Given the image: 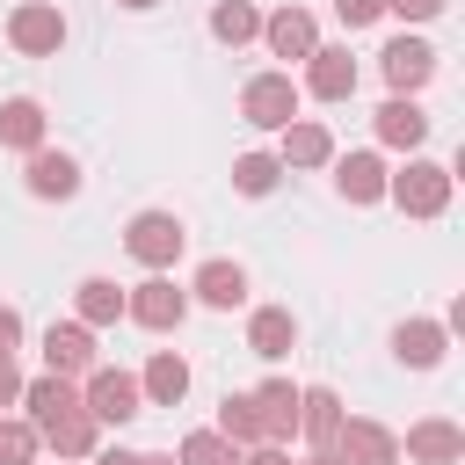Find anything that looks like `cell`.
<instances>
[{
  "label": "cell",
  "mask_w": 465,
  "mask_h": 465,
  "mask_svg": "<svg viewBox=\"0 0 465 465\" xmlns=\"http://www.w3.org/2000/svg\"><path fill=\"white\" fill-rule=\"evenodd\" d=\"M262 44H269L276 58H298V65H305V51L320 44V22H312L305 7H276V15H262Z\"/></svg>",
  "instance_id": "16"
},
{
  "label": "cell",
  "mask_w": 465,
  "mask_h": 465,
  "mask_svg": "<svg viewBox=\"0 0 465 465\" xmlns=\"http://www.w3.org/2000/svg\"><path fill=\"white\" fill-rule=\"evenodd\" d=\"M378 65H385L392 94H414V87H429V73H436V51H429L421 36H392V44L378 51Z\"/></svg>",
  "instance_id": "12"
},
{
  "label": "cell",
  "mask_w": 465,
  "mask_h": 465,
  "mask_svg": "<svg viewBox=\"0 0 465 465\" xmlns=\"http://www.w3.org/2000/svg\"><path fill=\"white\" fill-rule=\"evenodd\" d=\"M15 349H22V312L0 305V356H15Z\"/></svg>",
  "instance_id": "34"
},
{
  "label": "cell",
  "mask_w": 465,
  "mask_h": 465,
  "mask_svg": "<svg viewBox=\"0 0 465 465\" xmlns=\"http://www.w3.org/2000/svg\"><path fill=\"white\" fill-rule=\"evenodd\" d=\"M94 465H138V450H102L94 443Z\"/></svg>",
  "instance_id": "37"
},
{
  "label": "cell",
  "mask_w": 465,
  "mask_h": 465,
  "mask_svg": "<svg viewBox=\"0 0 465 465\" xmlns=\"http://www.w3.org/2000/svg\"><path fill=\"white\" fill-rule=\"evenodd\" d=\"M44 371H58V378H87V371H94V327H80V320H51V327H44Z\"/></svg>",
  "instance_id": "9"
},
{
  "label": "cell",
  "mask_w": 465,
  "mask_h": 465,
  "mask_svg": "<svg viewBox=\"0 0 465 465\" xmlns=\"http://www.w3.org/2000/svg\"><path fill=\"white\" fill-rule=\"evenodd\" d=\"M211 429H218L225 443H240V450H247V443H262V414H254V400H247V392H225Z\"/></svg>",
  "instance_id": "28"
},
{
  "label": "cell",
  "mask_w": 465,
  "mask_h": 465,
  "mask_svg": "<svg viewBox=\"0 0 465 465\" xmlns=\"http://www.w3.org/2000/svg\"><path fill=\"white\" fill-rule=\"evenodd\" d=\"M400 458H414V465H458V458H465V429H458L450 414H421V421L407 429Z\"/></svg>",
  "instance_id": "10"
},
{
  "label": "cell",
  "mask_w": 465,
  "mask_h": 465,
  "mask_svg": "<svg viewBox=\"0 0 465 465\" xmlns=\"http://www.w3.org/2000/svg\"><path fill=\"white\" fill-rule=\"evenodd\" d=\"M334 15H341V29H371L385 15V0H334Z\"/></svg>",
  "instance_id": "32"
},
{
  "label": "cell",
  "mask_w": 465,
  "mask_h": 465,
  "mask_svg": "<svg viewBox=\"0 0 465 465\" xmlns=\"http://www.w3.org/2000/svg\"><path fill=\"white\" fill-rule=\"evenodd\" d=\"M305 465H341V458H334V450H312V458H305Z\"/></svg>",
  "instance_id": "39"
},
{
  "label": "cell",
  "mask_w": 465,
  "mask_h": 465,
  "mask_svg": "<svg viewBox=\"0 0 465 465\" xmlns=\"http://www.w3.org/2000/svg\"><path fill=\"white\" fill-rule=\"evenodd\" d=\"M341 414H349V407H341V400H334L327 385H298V436H305L312 450H327V443H334Z\"/></svg>",
  "instance_id": "20"
},
{
  "label": "cell",
  "mask_w": 465,
  "mask_h": 465,
  "mask_svg": "<svg viewBox=\"0 0 465 465\" xmlns=\"http://www.w3.org/2000/svg\"><path fill=\"white\" fill-rule=\"evenodd\" d=\"M450 0H385V15H400V22H436Z\"/></svg>",
  "instance_id": "33"
},
{
  "label": "cell",
  "mask_w": 465,
  "mask_h": 465,
  "mask_svg": "<svg viewBox=\"0 0 465 465\" xmlns=\"http://www.w3.org/2000/svg\"><path fill=\"white\" fill-rule=\"evenodd\" d=\"M378 138H385V145H400V153H414V145L429 138V109H421L414 94H392V102L378 109Z\"/></svg>",
  "instance_id": "23"
},
{
  "label": "cell",
  "mask_w": 465,
  "mask_h": 465,
  "mask_svg": "<svg viewBox=\"0 0 465 465\" xmlns=\"http://www.w3.org/2000/svg\"><path fill=\"white\" fill-rule=\"evenodd\" d=\"M341 465H400V436L385 429V421H371V414H341V429H334V443H327Z\"/></svg>",
  "instance_id": "7"
},
{
  "label": "cell",
  "mask_w": 465,
  "mask_h": 465,
  "mask_svg": "<svg viewBox=\"0 0 465 465\" xmlns=\"http://www.w3.org/2000/svg\"><path fill=\"white\" fill-rule=\"evenodd\" d=\"M73 312H80V327H116V320H124V283L80 276V283H73Z\"/></svg>",
  "instance_id": "24"
},
{
  "label": "cell",
  "mask_w": 465,
  "mask_h": 465,
  "mask_svg": "<svg viewBox=\"0 0 465 465\" xmlns=\"http://www.w3.org/2000/svg\"><path fill=\"white\" fill-rule=\"evenodd\" d=\"M450 189H458V182H450L443 160H407L400 174H385V196H392L407 218H443V211H450Z\"/></svg>",
  "instance_id": "1"
},
{
  "label": "cell",
  "mask_w": 465,
  "mask_h": 465,
  "mask_svg": "<svg viewBox=\"0 0 465 465\" xmlns=\"http://www.w3.org/2000/svg\"><path fill=\"white\" fill-rule=\"evenodd\" d=\"M36 436H44L58 458H94V443H102V421H94L87 407H65V414H58V421H44Z\"/></svg>",
  "instance_id": "22"
},
{
  "label": "cell",
  "mask_w": 465,
  "mask_h": 465,
  "mask_svg": "<svg viewBox=\"0 0 465 465\" xmlns=\"http://www.w3.org/2000/svg\"><path fill=\"white\" fill-rule=\"evenodd\" d=\"M116 7H131V15H145V7H160V0H116Z\"/></svg>",
  "instance_id": "40"
},
{
  "label": "cell",
  "mask_w": 465,
  "mask_h": 465,
  "mask_svg": "<svg viewBox=\"0 0 465 465\" xmlns=\"http://www.w3.org/2000/svg\"><path fill=\"white\" fill-rule=\"evenodd\" d=\"M138 465H182V458H160V450H138Z\"/></svg>",
  "instance_id": "38"
},
{
  "label": "cell",
  "mask_w": 465,
  "mask_h": 465,
  "mask_svg": "<svg viewBox=\"0 0 465 465\" xmlns=\"http://www.w3.org/2000/svg\"><path fill=\"white\" fill-rule=\"evenodd\" d=\"M189 291H196V305H211V312H232V305H247V269H240V262H203Z\"/></svg>",
  "instance_id": "21"
},
{
  "label": "cell",
  "mask_w": 465,
  "mask_h": 465,
  "mask_svg": "<svg viewBox=\"0 0 465 465\" xmlns=\"http://www.w3.org/2000/svg\"><path fill=\"white\" fill-rule=\"evenodd\" d=\"M80 407H87L102 429H124V421H138V414H145V392H138V378H131V371L94 363V371H87V385H80Z\"/></svg>",
  "instance_id": "2"
},
{
  "label": "cell",
  "mask_w": 465,
  "mask_h": 465,
  "mask_svg": "<svg viewBox=\"0 0 465 465\" xmlns=\"http://www.w3.org/2000/svg\"><path fill=\"white\" fill-rule=\"evenodd\" d=\"M240 116H247L254 131H283V124L298 116V80H291V73H254V80L240 87Z\"/></svg>",
  "instance_id": "6"
},
{
  "label": "cell",
  "mask_w": 465,
  "mask_h": 465,
  "mask_svg": "<svg viewBox=\"0 0 465 465\" xmlns=\"http://www.w3.org/2000/svg\"><path fill=\"white\" fill-rule=\"evenodd\" d=\"M138 392H145V407H182L189 400V363L174 349H153L145 371H138Z\"/></svg>",
  "instance_id": "18"
},
{
  "label": "cell",
  "mask_w": 465,
  "mask_h": 465,
  "mask_svg": "<svg viewBox=\"0 0 465 465\" xmlns=\"http://www.w3.org/2000/svg\"><path fill=\"white\" fill-rule=\"evenodd\" d=\"M211 36L232 44V51L254 44V36H262V7H254V0H218V7H211Z\"/></svg>",
  "instance_id": "27"
},
{
  "label": "cell",
  "mask_w": 465,
  "mask_h": 465,
  "mask_svg": "<svg viewBox=\"0 0 465 465\" xmlns=\"http://www.w3.org/2000/svg\"><path fill=\"white\" fill-rule=\"evenodd\" d=\"M247 400H254V414H262V443H291V436H298V385H291V378H262Z\"/></svg>",
  "instance_id": "11"
},
{
  "label": "cell",
  "mask_w": 465,
  "mask_h": 465,
  "mask_svg": "<svg viewBox=\"0 0 465 465\" xmlns=\"http://www.w3.org/2000/svg\"><path fill=\"white\" fill-rule=\"evenodd\" d=\"M0 145H7V153H36V145H44V109H36L29 94L0 102Z\"/></svg>",
  "instance_id": "26"
},
{
  "label": "cell",
  "mask_w": 465,
  "mask_h": 465,
  "mask_svg": "<svg viewBox=\"0 0 465 465\" xmlns=\"http://www.w3.org/2000/svg\"><path fill=\"white\" fill-rule=\"evenodd\" d=\"M124 247H131V262H145V269H174L182 247H189V232H182L174 211H138V218L124 225Z\"/></svg>",
  "instance_id": "3"
},
{
  "label": "cell",
  "mask_w": 465,
  "mask_h": 465,
  "mask_svg": "<svg viewBox=\"0 0 465 465\" xmlns=\"http://www.w3.org/2000/svg\"><path fill=\"white\" fill-rule=\"evenodd\" d=\"M22 407H29V421L44 429V421H58L65 407H80V385H73V378H58V371H44V378H29V385H22Z\"/></svg>",
  "instance_id": "25"
},
{
  "label": "cell",
  "mask_w": 465,
  "mask_h": 465,
  "mask_svg": "<svg viewBox=\"0 0 465 465\" xmlns=\"http://www.w3.org/2000/svg\"><path fill=\"white\" fill-rule=\"evenodd\" d=\"M334 189H341V203H385V160L378 153H341Z\"/></svg>",
  "instance_id": "19"
},
{
  "label": "cell",
  "mask_w": 465,
  "mask_h": 465,
  "mask_svg": "<svg viewBox=\"0 0 465 465\" xmlns=\"http://www.w3.org/2000/svg\"><path fill=\"white\" fill-rule=\"evenodd\" d=\"M298 94L349 102V94H356V58H349V44H312V51H305V87H298Z\"/></svg>",
  "instance_id": "8"
},
{
  "label": "cell",
  "mask_w": 465,
  "mask_h": 465,
  "mask_svg": "<svg viewBox=\"0 0 465 465\" xmlns=\"http://www.w3.org/2000/svg\"><path fill=\"white\" fill-rule=\"evenodd\" d=\"M174 458H182V465H240V443H225L218 429H189Z\"/></svg>",
  "instance_id": "30"
},
{
  "label": "cell",
  "mask_w": 465,
  "mask_h": 465,
  "mask_svg": "<svg viewBox=\"0 0 465 465\" xmlns=\"http://www.w3.org/2000/svg\"><path fill=\"white\" fill-rule=\"evenodd\" d=\"M276 138H283V145H276L283 167H327V160H334V131H327L320 116H291Z\"/></svg>",
  "instance_id": "13"
},
{
  "label": "cell",
  "mask_w": 465,
  "mask_h": 465,
  "mask_svg": "<svg viewBox=\"0 0 465 465\" xmlns=\"http://www.w3.org/2000/svg\"><path fill=\"white\" fill-rule=\"evenodd\" d=\"M124 320H138L145 334H174V327L189 320V291H174V283L153 269L145 283H131V291H124Z\"/></svg>",
  "instance_id": "4"
},
{
  "label": "cell",
  "mask_w": 465,
  "mask_h": 465,
  "mask_svg": "<svg viewBox=\"0 0 465 465\" xmlns=\"http://www.w3.org/2000/svg\"><path fill=\"white\" fill-rule=\"evenodd\" d=\"M240 465H291V458H283V443H247Z\"/></svg>",
  "instance_id": "36"
},
{
  "label": "cell",
  "mask_w": 465,
  "mask_h": 465,
  "mask_svg": "<svg viewBox=\"0 0 465 465\" xmlns=\"http://www.w3.org/2000/svg\"><path fill=\"white\" fill-rule=\"evenodd\" d=\"M276 182H283V160H276V153H240V160H232V189H240V196H269Z\"/></svg>",
  "instance_id": "29"
},
{
  "label": "cell",
  "mask_w": 465,
  "mask_h": 465,
  "mask_svg": "<svg viewBox=\"0 0 465 465\" xmlns=\"http://www.w3.org/2000/svg\"><path fill=\"white\" fill-rule=\"evenodd\" d=\"M247 349H254L262 363H283V356L298 349V320H291V305H254V320H247Z\"/></svg>",
  "instance_id": "17"
},
{
  "label": "cell",
  "mask_w": 465,
  "mask_h": 465,
  "mask_svg": "<svg viewBox=\"0 0 465 465\" xmlns=\"http://www.w3.org/2000/svg\"><path fill=\"white\" fill-rule=\"evenodd\" d=\"M22 400V371H15V356H0V407H15Z\"/></svg>",
  "instance_id": "35"
},
{
  "label": "cell",
  "mask_w": 465,
  "mask_h": 465,
  "mask_svg": "<svg viewBox=\"0 0 465 465\" xmlns=\"http://www.w3.org/2000/svg\"><path fill=\"white\" fill-rule=\"evenodd\" d=\"M7 44H15L22 58H58V51H65V15H58L51 0H22V7L7 15Z\"/></svg>",
  "instance_id": "5"
},
{
  "label": "cell",
  "mask_w": 465,
  "mask_h": 465,
  "mask_svg": "<svg viewBox=\"0 0 465 465\" xmlns=\"http://www.w3.org/2000/svg\"><path fill=\"white\" fill-rule=\"evenodd\" d=\"M22 182H29V196H44V203H65V196H80V160H73V153H51V145H36Z\"/></svg>",
  "instance_id": "14"
},
{
  "label": "cell",
  "mask_w": 465,
  "mask_h": 465,
  "mask_svg": "<svg viewBox=\"0 0 465 465\" xmlns=\"http://www.w3.org/2000/svg\"><path fill=\"white\" fill-rule=\"evenodd\" d=\"M443 349H450V327H443V320H400V327H392V356H400L407 371H436Z\"/></svg>",
  "instance_id": "15"
},
{
  "label": "cell",
  "mask_w": 465,
  "mask_h": 465,
  "mask_svg": "<svg viewBox=\"0 0 465 465\" xmlns=\"http://www.w3.org/2000/svg\"><path fill=\"white\" fill-rule=\"evenodd\" d=\"M36 450H44L36 421H0V465H36Z\"/></svg>",
  "instance_id": "31"
}]
</instances>
